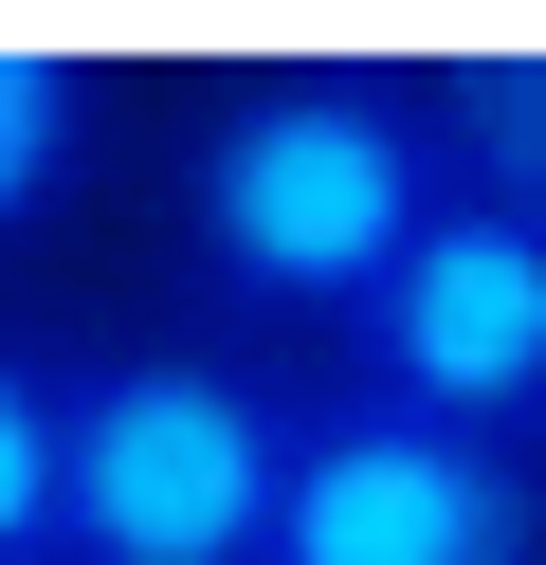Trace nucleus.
<instances>
[{
    "label": "nucleus",
    "mask_w": 546,
    "mask_h": 565,
    "mask_svg": "<svg viewBox=\"0 0 546 565\" xmlns=\"http://www.w3.org/2000/svg\"><path fill=\"white\" fill-rule=\"evenodd\" d=\"M437 201H456L437 92L383 74V55H291V74H255V92L201 110V147H182V256H201V292H237V310L346 329Z\"/></svg>",
    "instance_id": "nucleus-1"
},
{
    "label": "nucleus",
    "mask_w": 546,
    "mask_h": 565,
    "mask_svg": "<svg viewBox=\"0 0 546 565\" xmlns=\"http://www.w3.org/2000/svg\"><path fill=\"white\" fill-rule=\"evenodd\" d=\"M274 492H291V402L237 347L146 329L73 365L55 565H274Z\"/></svg>",
    "instance_id": "nucleus-2"
},
{
    "label": "nucleus",
    "mask_w": 546,
    "mask_h": 565,
    "mask_svg": "<svg viewBox=\"0 0 546 565\" xmlns=\"http://www.w3.org/2000/svg\"><path fill=\"white\" fill-rule=\"evenodd\" d=\"M274 565H546V456L328 383V402H291Z\"/></svg>",
    "instance_id": "nucleus-3"
},
{
    "label": "nucleus",
    "mask_w": 546,
    "mask_h": 565,
    "mask_svg": "<svg viewBox=\"0 0 546 565\" xmlns=\"http://www.w3.org/2000/svg\"><path fill=\"white\" fill-rule=\"evenodd\" d=\"M346 383L419 402V419H473V438H528L546 419V220L456 183L400 237V274L346 310Z\"/></svg>",
    "instance_id": "nucleus-4"
},
{
    "label": "nucleus",
    "mask_w": 546,
    "mask_h": 565,
    "mask_svg": "<svg viewBox=\"0 0 546 565\" xmlns=\"http://www.w3.org/2000/svg\"><path fill=\"white\" fill-rule=\"evenodd\" d=\"M419 92H437V164L473 201H510V220H546V38H492L456 74H419Z\"/></svg>",
    "instance_id": "nucleus-5"
},
{
    "label": "nucleus",
    "mask_w": 546,
    "mask_h": 565,
    "mask_svg": "<svg viewBox=\"0 0 546 565\" xmlns=\"http://www.w3.org/2000/svg\"><path fill=\"white\" fill-rule=\"evenodd\" d=\"M92 128H109L92 55H73V38H0V237L55 220V183L92 164Z\"/></svg>",
    "instance_id": "nucleus-6"
},
{
    "label": "nucleus",
    "mask_w": 546,
    "mask_h": 565,
    "mask_svg": "<svg viewBox=\"0 0 546 565\" xmlns=\"http://www.w3.org/2000/svg\"><path fill=\"white\" fill-rule=\"evenodd\" d=\"M55 492H73V365L0 329V565H55Z\"/></svg>",
    "instance_id": "nucleus-7"
}]
</instances>
